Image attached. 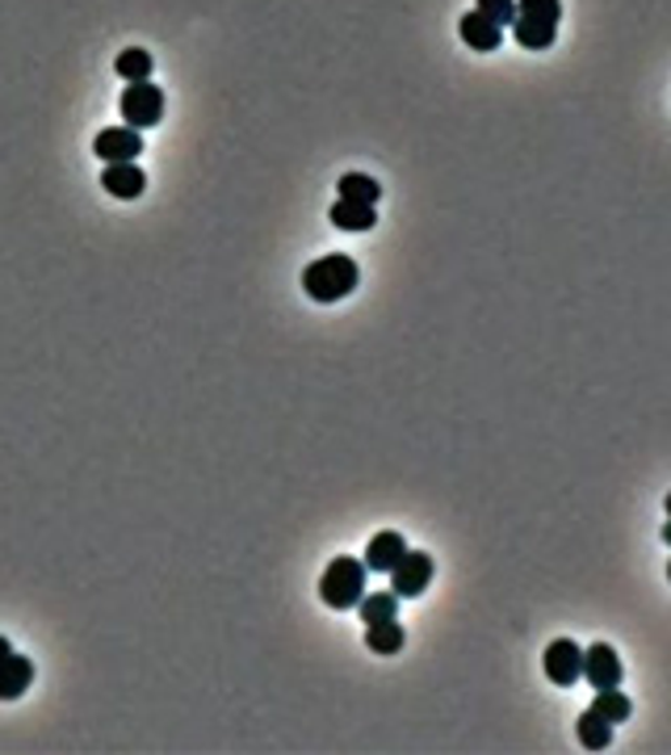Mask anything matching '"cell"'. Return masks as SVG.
Wrapping results in <instances>:
<instances>
[{
	"label": "cell",
	"mask_w": 671,
	"mask_h": 755,
	"mask_svg": "<svg viewBox=\"0 0 671 755\" xmlns=\"http://www.w3.org/2000/svg\"><path fill=\"white\" fill-rule=\"evenodd\" d=\"M357 260L345 256V252H332V256H320L302 269V290L315 298V303H340L357 290Z\"/></svg>",
	"instance_id": "6da1fadb"
},
{
	"label": "cell",
	"mask_w": 671,
	"mask_h": 755,
	"mask_svg": "<svg viewBox=\"0 0 671 755\" xmlns=\"http://www.w3.org/2000/svg\"><path fill=\"white\" fill-rule=\"evenodd\" d=\"M558 17H563V0H516V17L508 30L525 51H545L558 38Z\"/></svg>",
	"instance_id": "7a4b0ae2"
},
{
	"label": "cell",
	"mask_w": 671,
	"mask_h": 755,
	"mask_svg": "<svg viewBox=\"0 0 671 755\" xmlns=\"http://www.w3.org/2000/svg\"><path fill=\"white\" fill-rule=\"evenodd\" d=\"M365 563L361 559H349V554H340V559H332L327 571L320 575V600L327 609H336V613H345V609H357V600L365 597Z\"/></svg>",
	"instance_id": "3957f363"
},
{
	"label": "cell",
	"mask_w": 671,
	"mask_h": 755,
	"mask_svg": "<svg viewBox=\"0 0 671 755\" xmlns=\"http://www.w3.org/2000/svg\"><path fill=\"white\" fill-rule=\"evenodd\" d=\"M386 575H390V592H395V597L412 600L428 592L437 566H433V554H428V550H403V559L390 566Z\"/></svg>",
	"instance_id": "277c9868"
},
{
	"label": "cell",
	"mask_w": 671,
	"mask_h": 755,
	"mask_svg": "<svg viewBox=\"0 0 671 755\" xmlns=\"http://www.w3.org/2000/svg\"><path fill=\"white\" fill-rule=\"evenodd\" d=\"M118 105H122L127 126H134V130H147V126H156L164 118V93L152 80H134V85H127V93H122Z\"/></svg>",
	"instance_id": "5b68a950"
},
{
	"label": "cell",
	"mask_w": 671,
	"mask_h": 755,
	"mask_svg": "<svg viewBox=\"0 0 671 755\" xmlns=\"http://www.w3.org/2000/svg\"><path fill=\"white\" fill-rule=\"evenodd\" d=\"M93 152L105 164H130L143 156V135L134 126H105L93 139Z\"/></svg>",
	"instance_id": "8992f818"
},
{
	"label": "cell",
	"mask_w": 671,
	"mask_h": 755,
	"mask_svg": "<svg viewBox=\"0 0 671 755\" xmlns=\"http://www.w3.org/2000/svg\"><path fill=\"white\" fill-rule=\"evenodd\" d=\"M545 676H550V684H558V689H571L579 680V671H583V651H579V642L571 638H554L550 647H545Z\"/></svg>",
	"instance_id": "52a82bcc"
},
{
	"label": "cell",
	"mask_w": 671,
	"mask_h": 755,
	"mask_svg": "<svg viewBox=\"0 0 671 755\" xmlns=\"http://www.w3.org/2000/svg\"><path fill=\"white\" fill-rule=\"evenodd\" d=\"M579 680H588L592 689H617L621 684V655L605 647V642H596V647H588L583 651V671H579Z\"/></svg>",
	"instance_id": "ba28073f"
},
{
	"label": "cell",
	"mask_w": 671,
	"mask_h": 755,
	"mask_svg": "<svg viewBox=\"0 0 671 755\" xmlns=\"http://www.w3.org/2000/svg\"><path fill=\"white\" fill-rule=\"evenodd\" d=\"M34 684V660L9 651V660L0 663V701H22Z\"/></svg>",
	"instance_id": "9c48e42d"
},
{
	"label": "cell",
	"mask_w": 671,
	"mask_h": 755,
	"mask_svg": "<svg viewBox=\"0 0 671 755\" xmlns=\"http://www.w3.org/2000/svg\"><path fill=\"white\" fill-rule=\"evenodd\" d=\"M403 550H408V541H403V534H395V529H383V534H374L370 537V546H365V571H390V566L403 559Z\"/></svg>",
	"instance_id": "30bf717a"
},
{
	"label": "cell",
	"mask_w": 671,
	"mask_h": 755,
	"mask_svg": "<svg viewBox=\"0 0 671 755\" xmlns=\"http://www.w3.org/2000/svg\"><path fill=\"white\" fill-rule=\"evenodd\" d=\"M457 34H462V42H466L470 51H495V47L504 42V30H500L495 22H487L479 9H470V13L457 22Z\"/></svg>",
	"instance_id": "8fae6325"
},
{
	"label": "cell",
	"mask_w": 671,
	"mask_h": 755,
	"mask_svg": "<svg viewBox=\"0 0 671 755\" xmlns=\"http://www.w3.org/2000/svg\"><path fill=\"white\" fill-rule=\"evenodd\" d=\"M101 185L105 193H114V197H139L143 189H147V177H143V168H134V159L130 164H109L105 172H101Z\"/></svg>",
	"instance_id": "7c38bea8"
},
{
	"label": "cell",
	"mask_w": 671,
	"mask_h": 755,
	"mask_svg": "<svg viewBox=\"0 0 671 755\" xmlns=\"http://www.w3.org/2000/svg\"><path fill=\"white\" fill-rule=\"evenodd\" d=\"M327 219L336 222L340 231H374V222H378V210L374 206H361V202H332V210H327Z\"/></svg>",
	"instance_id": "4fadbf2b"
},
{
	"label": "cell",
	"mask_w": 671,
	"mask_h": 755,
	"mask_svg": "<svg viewBox=\"0 0 671 755\" xmlns=\"http://www.w3.org/2000/svg\"><path fill=\"white\" fill-rule=\"evenodd\" d=\"M403 642H408V634H403V626H399V617L365 626V647H370L374 655H399V651H403Z\"/></svg>",
	"instance_id": "5bb4252c"
},
{
	"label": "cell",
	"mask_w": 671,
	"mask_h": 755,
	"mask_svg": "<svg viewBox=\"0 0 671 755\" xmlns=\"http://www.w3.org/2000/svg\"><path fill=\"white\" fill-rule=\"evenodd\" d=\"M576 734L588 752H605L608 743H612V722H605L596 709H588V714H579Z\"/></svg>",
	"instance_id": "9a60e30c"
},
{
	"label": "cell",
	"mask_w": 671,
	"mask_h": 755,
	"mask_svg": "<svg viewBox=\"0 0 671 755\" xmlns=\"http://www.w3.org/2000/svg\"><path fill=\"white\" fill-rule=\"evenodd\" d=\"M118 76L134 85V80H152V72H156V60H152V51H143V47H127L122 55H118Z\"/></svg>",
	"instance_id": "2e32d148"
},
{
	"label": "cell",
	"mask_w": 671,
	"mask_h": 755,
	"mask_svg": "<svg viewBox=\"0 0 671 755\" xmlns=\"http://www.w3.org/2000/svg\"><path fill=\"white\" fill-rule=\"evenodd\" d=\"M336 189H340L345 202H361V206H374V202L383 197V185H378L374 177H365V172H345Z\"/></svg>",
	"instance_id": "e0dca14e"
},
{
	"label": "cell",
	"mask_w": 671,
	"mask_h": 755,
	"mask_svg": "<svg viewBox=\"0 0 671 755\" xmlns=\"http://www.w3.org/2000/svg\"><path fill=\"white\" fill-rule=\"evenodd\" d=\"M357 613H361L365 626L390 622V617H399V597H395V592H370V597L357 600Z\"/></svg>",
	"instance_id": "ac0fdd59"
},
{
	"label": "cell",
	"mask_w": 671,
	"mask_h": 755,
	"mask_svg": "<svg viewBox=\"0 0 671 755\" xmlns=\"http://www.w3.org/2000/svg\"><path fill=\"white\" fill-rule=\"evenodd\" d=\"M592 709H596L605 722L617 726V722H625V718H630V709H634V705H630V696H625L621 689H596Z\"/></svg>",
	"instance_id": "d6986e66"
},
{
	"label": "cell",
	"mask_w": 671,
	"mask_h": 755,
	"mask_svg": "<svg viewBox=\"0 0 671 755\" xmlns=\"http://www.w3.org/2000/svg\"><path fill=\"white\" fill-rule=\"evenodd\" d=\"M475 9H479L487 22H495L500 30H508L512 17H516V0H479Z\"/></svg>",
	"instance_id": "ffe728a7"
},
{
	"label": "cell",
	"mask_w": 671,
	"mask_h": 755,
	"mask_svg": "<svg viewBox=\"0 0 671 755\" xmlns=\"http://www.w3.org/2000/svg\"><path fill=\"white\" fill-rule=\"evenodd\" d=\"M9 651H13V647H9V638H0V663L9 660Z\"/></svg>",
	"instance_id": "44dd1931"
}]
</instances>
